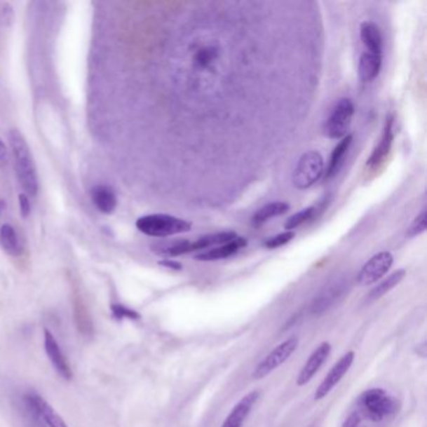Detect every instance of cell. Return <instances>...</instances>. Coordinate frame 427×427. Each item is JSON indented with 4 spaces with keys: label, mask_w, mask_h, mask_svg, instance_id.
Returning a JSON list of instances; mask_svg holds the SVG:
<instances>
[{
    "label": "cell",
    "mask_w": 427,
    "mask_h": 427,
    "mask_svg": "<svg viewBox=\"0 0 427 427\" xmlns=\"http://www.w3.org/2000/svg\"><path fill=\"white\" fill-rule=\"evenodd\" d=\"M12 149L13 158L15 164V173L19 184L27 196H36L39 189L36 165L30 153L29 146L18 129H12L8 135Z\"/></svg>",
    "instance_id": "obj_1"
},
{
    "label": "cell",
    "mask_w": 427,
    "mask_h": 427,
    "mask_svg": "<svg viewBox=\"0 0 427 427\" xmlns=\"http://www.w3.org/2000/svg\"><path fill=\"white\" fill-rule=\"evenodd\" d=\"M135 227L149 237H170L175 234L186 233L192 229V223L170 215H147L137 219Z\"/></svg>",
    "instance_id": "obj_2"
},
{
    "label": "cell",
    "mask_w": 427,
    "mask_h": 427,
    "mask_svg": "<svg viewBox=\"0 0 427 427\" xmlns=\"http://www.w3.org/2000/svg\"><path fill=\"white\" fill-rule=\"evenodd\" d=\"M361 415H365L369 420L380 422L390 416H393L398 411V402L382 388H371L363 392L360 398Z\"/></svg>",
    "instance_id": "obj_3"
},
{
    "label": "cell",
    "mask_w": 427,
    "mask_h": 427,
    "mask_svg": "<svg viewBox=\"0 0 427 427\" xmlns=\"http://www.w3.org/2000/svg\"><path fill=\"white\" fill-rule=\"evenodd\" d=\"M325 172V162L321 154L316 151L304 153L299 158L296 170L293 172L292 181L294 187L309 189L316 183Z\"/></svg>",
    "instance_id": "obj_4"
},
{
    "label": "cell",
    "mask_w": 427,
    "mask_h": 427,
    "mask_svg": "<svg viewBox=\"0 0 427 427\" xmlns=\"http://www.w3.org/2000/svg\"><path fill=\"white\" fill-rule=\"evenodd\" d=\"M355 114V106L351 100L342 98L339 100L332 109L331 116L325 123V135L328 138L337 140L345 137L347 130L351 126L352 118Z\"/></svg>",
    "instance_id": "obj_5"
},
{
    "label": "cell",
    "mask_w": 427,
    "mask_h": 427,
    "mask_svg": "<svg viewBox=\"0 0 427 427\" xmlns=\"http://www.w3.org/2000/svg\"><path fill=\"white\" fill-rule=\"evenodd\" d=\"M299 347V339L297 337H290L282 344L275 347L264 357L261 362L258 363L256 369L253 371L255 379H264L269 374H272L276 369H278L282 363L286 362L290 357L292 356L293 352Z\"/></svg>",
    "instance_id": "obj_6"
},
{
    "label": "cell",
    "mask_w": 427,
    "mask_h": 427,
    "mask_svg": "<svg viewBox=\"0 0 427 427\" xmlns=\"http://www.w3.org/2000/svg\"><path fill=\"white\" fill-rule=\"evenodd\" d=\"M393 256L390 252L384 251L370 258L357 276V282L361 286H370L381 280L391 269Z\"/></svg>",
    "instance_id": "obj_7"
},
{
    "label": "cell",
    "mask_w": 427,
    "mask_h": 427,
    "mask_svg": "<svg viewBox=\"0 0 427 427\" xmlns=\"http://www.w3.org/2000/svg\"><path fill=\"white\" fill-rule=\"evenodd\" d=\"M355 361V352L348 351L334 363V367L330 370L327 376L323 379L320 386L317 387L315 392V400H322L326 398L334 387L339 385V381L344 379L348 370L351 369L352 363Z\"/></svg>",
    "instance_id": "obj_8"
},
{
    "label": "cell",
    "mask_w": 427,
    "mask_h": 427,
    "mask_svg": "<svg viewBox=\"0 0 427 427\" xmlns=\"http://www.w3.org/2000/svg\"><path fill=\"white\" fill-rule=\"evenodd\" d=\"M44 345H46V352H47L49 361L53 365L54 369L65 380H72L73 371H72L69 362L62 351L57 339L54 337L50 331H44Z\"/></svg>",
    "instance_id": "obj_9"
},
{
    "label": "cell",
    "mask_w": 427,
    "mask_h": 427,
    "mask_svg": "<svg viewBox=\"0 0 427 427\" xmlns=\"http://www.w3.org/2000/svg\"><path fill=\"white\" fill-rule=\"evenodd\" d=\"M330 353H331L330 342H322L321 345L312 352L310 358L307 360V362L304 363V367L299 371V376H297L296 382L299 386H304L315 377L318 370L321 369L322 365L326 362Z\"/></svg>",
    "instance_id": "obj_10"
},
{
    "label": "cell",
    "mask_w": 427,
    "mask_h": 427,
    "mask_svg": "<svg viewBox=\"0 0 427 427\" xmlns=\"http://www.w3.org/2000/svg\"><path fill=\"white\" fill-rule=\"evenodd\" d=\"M392 142H393V117H388L385 123V128L381 135L380 142L371 153L370 158L367 159V167L371 170L379 168L381 164L385 162L388 153L391 151Z\"/></svg>",
    "instance_id": "obj_11"
},
{
    "label": "cell",
    "mask_w": 427,
    "mask_h": 427,
    "mask_svg": "<svg viewBox=\"0 0 427 427\" xmlns=\"http://www.w3.org/2000/svg\"><path fill=\"white\" fill-rule=\"evenodd\" d=\"M258 398H259V391H251L247 393L246 396L240 398L223 422L222 427H242L253 406L257 402Z\"/></svg>",
    "instance_id": "obj_12"
},
{
    "label": "cell",
    "mask_w": 427,
    "mask_h": 427,
    "mask_svg": "<svg viewBox=\"0 0 427 427\" xmlns=\"http://www.w3.org/2000/svg\"><path fill=\"white\" fill-rule=\"evenodd\" d=\"M27 404L29 407L34 409L38 415L41 416L44 422L49 427H68L62 416H59L58 412L48 404L41 395L32 392L27 395Z\"/></svg>",
    "instance_id": "obj_13"
},
{
    "label": "cell",
    "mask_w": 427,
    "mask_h": 427,
    "mask_svg": "<svg viewBox=\"0 0 427 427\" xmlns=\"http://www.w3.org/2000/svg\"><path fill=\"white\" fill-rule=\"evenodd\" d=\"M94 207L103 215H111L117 208L118 199L114 191L107 184H97L90 189Z\"/></svg>",
    "instance_id": "obj_14"
},
{
    "label": "cell",
    "mask_w": 427,
    "mask_h": 427,
    "mask_svg": "<svg viewBox=\"0 0 427 427\" xmlns=\"http://www.w3.org/2000/svg\"><path fill=\"white\" fill-rule=\"evenodd\" d=\"M247 246V240L243 237L237 236L234 240H229L224 245L215 247L208 251H205L203 253H199L196 256V259L198 261H218V259H224V258L231 257L236 253L245 248Z\"/></svg>",
    "instance_id": "obj_15"
},
{
    "label": "cell",
    "mask_w": 427,
    "mask_h": 427,
    "mask_svg": "<svg viewBox=\"0 0 427 427\" xmlns=\"http://www.w3.org/2000/svg\"><path fill=\"white\" fill-rule=\"evenodd\" d=\"M360 36L365 47L369 49V53H382L384 47V38L381 33L380 27L374 22H363L360 28Z\"/></svg>",
    "instance_id": "obj_16"
},
{
    "label": "cell",
    "mask_w": 427,
    "mask_h": 427,
    "mask_svg": "<svg viewBox=\"0 0 427 427\" xmlns=\"http://www.w3.org/2000/svg\"><path fill=\"white\" fill-rule=\"evenodd\" d=\"M382 57L379 54L363 53L358 62V76L363 82H372L380 74Z\"/></svg>",
    "instance_id": "obj_17"
},
{
    "label": "cell",
    "mask_w": 427,
    "mask_h": 427,
    "mask_svg": "<svg viewBox=\"0 0 427 427\" xmlns=\"http://www.w3.org/2000/svg\"><path fill=\"white\" fill-rule=\"evenodd\" d=\"M352 140H353V135H346V137L342 138V141H339V144L334 147V152H332L331 157H330L327 170H326V178L327 179L336 176L337 172L341 170L342 164L345 162L346 154H347L350 147H351Z\"/></svg>",
    "instance_id": "obj_18"
},
{
    "label": "cell",
    "mask_w": 427,
    "mask_h": 427,
    "mask_svg": "<svg viewBox=\"0 0 427 427\" xmlns=\"http://www.w3.org/2000/svg\"><path fill=\"white\" fill-rule=\"evenodd\" d=\"M0 245L3 250L13 257H17L22 253V243L18 233L11 224H3L0 229Z\"/></svg>",
    "instance_id": "obj_19"
},
{
    "label": "cell",
    "mask_w": 427,
    "mask_h": 427,
    "mask_svg": "<svg viewBox=\"0 0 427 427\" xmlns=\"http://www.w3.org/2000/svg\"><path fill=\"white\" fill-rule=\"evenodd\" d=\"M290 210V205L285 202H272L269 205H264L262 208H259L253 217H252V223L253 226H262L266 222H269V219L280 217L285 215Z\"/></svg>",
    "instance_id": "obj_20"
},
{
    "label": "cell",
    "mask_w": 427,
    "mask_h": 427,
    "mask_svg": "<svg viewBox=\"0 0 427 427\" xmlns=\"http://www.w3.org/2000/svg\"><path fill=\"white\" fill-rule=\"evenodd\" d=\"M236 237H237V233H234V232H221V233L203 236L194 242L191 240V252L202 251V250H207L213 246H221L229 240H234Z\"/></svg>",
    "instance_id": "obj_21"
},
{
    "label": "cell",
    "mask_w": 427,
    "mask_h": 427,
    "mask_svg": "<svg viewBox=\"0 0 427 427\" xmlns=\"http://www.w3.org/2000/svg\"><path fill=\"white\" fill-rule=\"evenodd\" d=\"M342 292V285L334 283L326 288L323 292L316 297L312 304V313L313 315H322L325 311L331 307L336 299H339V293Z\"/></svg>",
    "instance_id": "obj_22"
},
{
    "label": "cell",
    "mask_w": 427,
    "mask_h": 427,
    "mask_svg": "<svg viewBox=\"0 0 427 427\" xmlns=\"http://www.w3.org/2000/svg\"><path fill=\"white\" fill-rule=\"evenodd\" d=\"M406 271L405 269H398L393 273L388 276L384 281H381L377 286L374 287V290L369 293V302H374L376 299H381L382 296H385L387 292H390L392 288L398 286L400 282L404 280Z\"/></svg>",
    "instance_id": "obj_23"
},
{
    "label": "cell",
    "mask_w": 427,
    "mask_h": 427,
    "mask_svg": "<svg viewBox=\"0 0 427 427\" xmlns=\"http://www.w3.org/2000/svg\"><path fill=\"white\" fill-rule=\"evenodd\" d=\"M316 213V207H309V208H304L302 211H299V213L293 215L292 217H290L285 223V229L287 231H292V229H297L299 226H302L304 223L310 221L312 217L315 216Z\"/></svg>",
    "instance_id": "obj_24"
},
{
    "label": "cell",
    "mask_w": 427,
    "mask_h": 427,
    "mask_svg": "<svg viewBox=\"0 0 427 427\" xmlns=\"http://www.w3.org/2000/svg\"><path fill=\"white\" fill-rule=\"evenodd\" d=\"M294 237V232L293 231H285L282 233L277 234L271 237L269 240L264 242V247H267L269 250H276V248H280V247L285 246L288 242H291Z\"/></svg>",
    "instance_id": "obj_25"
},
{
    "label": "cell",
    "mask_w": 427,
    "mask_h": 427,
    "mask_svg": "<svg viewBox=\"0 0 427 427\" xmlns=\"http://www.w3.org/2000/svg\"><path fill=\"white\" fill-rule=\"evenodd\" d=\"M426 231V213L422 211L419 216L414 219L412 224L407 229V237H416L419 234L423 233Z\"/></svg>",
    "instance_id": "obj_26"
},
{
    "label": "cell",
    "mask_w": 427,
    "mask_h": 427,
    "mask_svg": "<svg viewBox=\"0 0 427 427\" xmlns=\"http://www.w3.org/2000/svg\"><path fill=\"white\" fill-rule=\"evenodd\" d=\"M111 309L114 317H117L119 320H122V318L138 320L140 318V315L135 311L130 310V309L126 307L123 304H111Z\"/></svg>",
    "instance_id": "obj_27"
},
{
    "label": "cell",
    "mask_w": 427,
    "mask_h": 427,
    "mask_svg": "<svg viewBox=\"0 0 427 427\" xmlns=\"http://www.w3.org/2000/svg\"><path fill=\"white\" fill-rule=\"evenodd\" d=\"M362 421V415L360 411H353L350 415L347 416L345 422L342 423V427H360V423Z\"/></svg>",
    "instance_id": "obj_28"
},
{
    "label": "cell",
    "mask_w": 427,
    "mask_h": 427,
    "mask_svg": "<svg viewBox=\"0 0 427 427\" xmlns=\"http://www.w3.org/2000/svg\"><path fill=\"white\" fill-rule=\"evenodd\" d=\"M19 207H20V215L24 218L29 216L30 213V201L29 197L25 194H19Z\"/></svg>",
    "instance_id": "obj_29"
},
{
    "label": "cell",
    "mask_w": 427,
    "mask_h": 427,
    "mask_svg": "<svg viewBox=\"0 0 427 427\" xmlns=\"http://www.w3.org/2000/svg\"><path fill=\"white\" fill-rule=\"evenodd\" d=\"M8 162H9V153H8L6 144L0 140V170L6 168Z\"/></svg>",
    "instance_id": "obj_30"
},
{
    "label": "cell",
    "mask_w": 427,
    "mask_h": 427,
    "mask_svg": "<svg viewBox=\"0 0 427 427\" xmlns=\"http://www.w3.org/2000/svg\"><path fill=\"white\" fill-rule=\"evenodd\" d=\"M162 266L164 267H167V269H175V271H179L182 269L181 264H178V262H175V261H170V259H165V261H162L161 262Z\"/></svg>",
    "instance_id": "obj_31"
},
{
    "label": "cell",
    "mask_w": 427,
    "mask_h": 427,
    "mask_svg": "<svg viewBox=\"0 0 427 427\" xmlns=\"http://www.w3.org/2000/svg\"><path fill=\"white\" fill-rule=\"evenodd\" d=\"M4 210H6V202L3 199H0V216Z\"/></svg>",
    "instance_id": "obj_32"
},
{
    "label": "cell",
    "mask_w": 427,
    "mask_h": 427,
    "mask_svg": "<svg viewBox=\"0 0 427 427\" xmlns=\"http://www.w3.org/2000/svg\"><path fill=\"white\" fill-rule=\"evenodd\" d=\"M311 427H313V426H311Z\"/></svg>",
    "instance_id": "obj_33"
}]
</instances>
